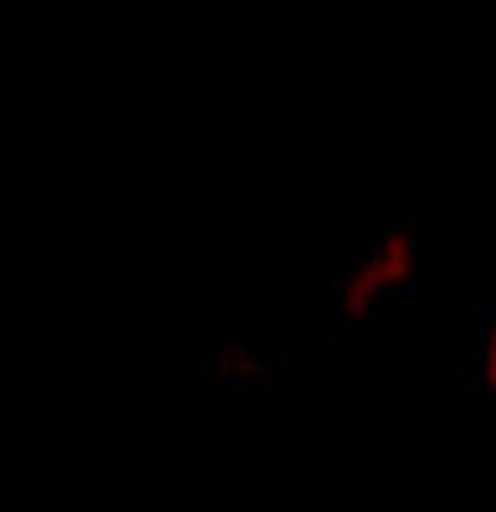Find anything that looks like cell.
Listing matches in <instances>:
<instances>
[{
    "mask_svg": "<svg viewBox=\"0 0 496 512\" xmlns=\"http://www.w3.org/2000/svg\"><path fill=\"white\" fill-rule=\"evenodd\" d=\"M411 272H416V240L406 230H395V235H384L374 251L363 256L358 267L347 272L342 283H336V299H331V326L336 331H358L363 320H374L379 304H390L400 288L411 283Z\"/></svg>",
    "mask_w": 496,
    "mask_h": 512,
    "instance_id": "cell-1",
    "label": "cell"
},
{
    "mask_svg": "<svg viewBox=\"0 0 496 512\" xmlns=\"http://www.w3.org/2000/svg\"><path fill=\"white\" fill-rule=\"evenodd\" d=\"M464 379H470L475 406L496 422V299L480 310L475 336H470V358H464Z\"/></svg>",
    "mask_w": 496,
    "mask_h": 512,
    "instance_id": "cell-2",
    "label": "cell"
}]
</instances>
